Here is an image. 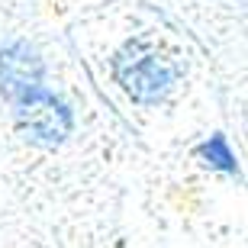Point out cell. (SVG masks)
<instances>
[{
  "label": "cell",
  "mask_w": 248,
  "mask_h": 248,
  "mask_svg": "<svg viewBox=\"0 0 248 248\" xmlns=\"http://www.w3.org/2000/svg\"><path fill=\"white\" fill-rule=\"evenodd\" d=\"M13 123H16L19 136L42 148H55L71 136L74 116L71 107L58 97L55 91H48L46 84L29 87L26 93L13 97Z\"/></svg>",
  "instance_id": "cell-1"
},
{
  "label": "cell",
  "mask_w": 248,
  "mask_h": 248,
  "mask_svg": "<svg viewBox=\"0 0 248 248\" xmlns=\"http://www.w3.org/2000/svg\"><path fill=\"white\" fill-rule=\"evenodd\" d=\"M113 74L123 84V91L136 103H145V107L161 103L177 81V68L168 64L145 42H132V46L123 48L113 62Z\"/></svg>",
  "instance_id": "cell-2"
},
{
  "label": "cell",
  "mask_w": 248,
  "mask_h": 248,
  "mask_svg": "<svg viewBox=\"0 0 248 248\" xmlns=\"http://www.w3.org/2000/svg\"><path fill=\"white\" fill-rule=\"evenodd\" d=\"M46 78V64L36 55V48L26 42H10L0 48V93L13 100L29 87H39Z\"/></svg>",
  "instance_id": "cell-3"
},
{
  "label": "cell",
  "mask_w": 248,
  "mask_h": 248,
  "mask_svg": "<svg viewBox=\"0 0 248 248\" xmlns=\"http://www.w3.org/2000/svg\"><path fill=\"white\" fill-rule=\"evenodd\" d=\"M193 155H197V161H200L203 168H210V171L239 177V158H235V152H232V145H229V139L222 136V132L210 136L206 142H200Z\"/></svg>",
  "instance_id": "cell-4"
}]
</instances>
